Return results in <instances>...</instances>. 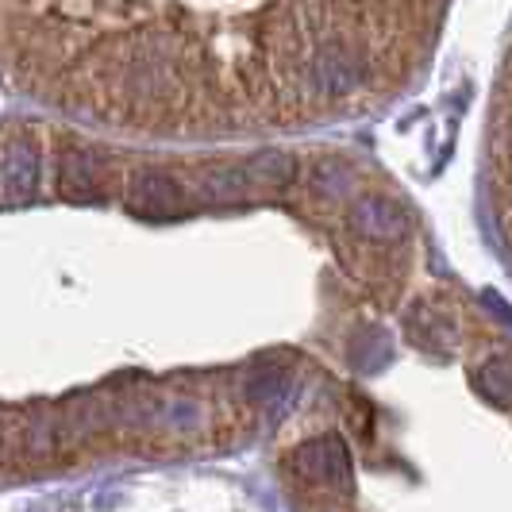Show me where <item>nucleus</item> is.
Wrapping results in <instances>:
<instances>
[{"instance_id":"nucleus-2","label":"nucleus","mask_w":512,"mask_h":512,"mask_svg":"<svg viewBox=\"0 0 512 512\" xmlns=\"http://www.w3.org/2000/svg\"><path fill=\"white\" fill-rule=\"evenodd\" d=\"M128 205L139 216H174L181 208V185L166 170H147L131 181Z\"/></svg>"},{"instance_id":"nucleus-8","label":"nucleus","mask_w":512,"mask_h":512,"mask_svg":"<svg viewBox=\"0 0 512 512\" xmlns=\"http://www.w3.org/2000/svg\"><path fill=\"white\" fill-rule=\"evenodd\" d=\"M243 174H247V181L266 185V189H285L289 181L297 178V162L285 151H262L243 166Z\"/></svg>"},{"instance_id":"nucleus-3","label":"nucleus","mask_w":512,"mask_h":512,"mask_svg":"<svg viewBox=\"0 0 512 512\" xmlns=\"http://www.w3.org/2000/svg\"><path fill=\"white\" fill-rule=\"evenodd\" d=\"M124 85L135 97H162V93H170V85H174L170 54H158L154 47L135 51L128 58V66H124Z\"/></svg>"},{"instance_id":"nucleus-4","label":"nucleus","mask_w":512,"mask_h":512,"mask_svg":"<svg viewBox=\"0 0 512 512\" xmlns=\"http://www.w3.org/2000/svg\"><path fill=\"white\" fill-rule=\"evenodd\" d=\"M297 470L316 482H347L351 478V459L339 439H316L297 451Z\"/></svg>"},{"instance_id":"nucleus-9","label":"nucleus","mask_w":512,"mask_h":512,"mask_svg":"<svg viewBox=\"0 0 512 512\" xmlns=\"http://www.w3.org/2000/svg\"><path fill=\"white\" fill-rule=\"evenodd\" d=\"M243 185H247V174H243V166L212 170V174L205 178V197H216V201H231V197H239V193H243Z\"/></svg>"},{"instance_id":"nucleus-5","label":"nucleus","mask_w":512,"mask_h":512,"mask_svg":"<svg viewBox=\"0 0 512 512\" xmlns=\"http://www.w3.org/2000/svg\"><path fill=\"white\" fill-rule=\"evenodd\" d=\"M351 220H355V228L362 235H374V239H397L409 224L401 205H393L389 197H362Z\"/></svg>"},{"instance_id":"nucleus-1","label":"nucleus","mask_w":512,"mask_h":512,"mask_svg":"<svg viewBox=\"0 0 512 512\" xmlns=\"http://www.w3.org/2000/svg\"><path fill=\"white\" fill-rule=\"evenodd\" d=\"M308 81L324 97H347L366 85V58L351 43H328L312 54L308 62Z\"/></svg>"},{"instance_id":"nucleus-7","label":"nucleus","mask_w":512,"mask_h":512,"mask_svg":"<svg viewBox=\"0 0 512 512\" xmlns=\"http://www.w3.org/2000/svg\"><path fill=\"white\" fill-rule=\"evenodd\" d=\"M58 189L62 197L70 201H85V197H97V166L93 158L81 151L62 154V166H58Z\"/></svg>"},{"instance_id":"nucleus-6","label":"nucleus","mask_w":512,"mask_h":512,"mask_svg":"<svg viewBox=\"0 0 512 512\" xmlns=\"http://www.w3.org/2000/svg\"><path fill=\"white\" fill-rule=\"evenodd\" d=\"M4 185H8V193H16V197H31L35 193V185H39V154L31 143H12L8 154H4Z\"/></svg>"}]
</instances>
